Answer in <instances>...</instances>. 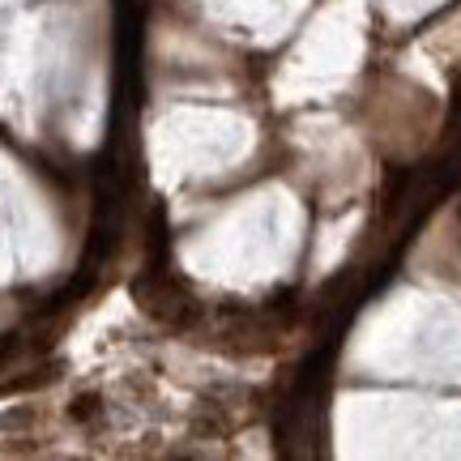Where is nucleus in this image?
Returning a JSON list of instances; mask_svg holds the SVG:
<instances>
[{"label":"nucleus","instance_id":"nucleus-1","mask_svg":"<svg viewBox=\"0 0 461 461\" xmlns=\"http://www.w3.org/2000/svg\"><path fill=\"white\" fill-rule=\"evenodd\" d=\"M303 227L308 214L295 193L286 184H261L188 244V265L230 291H265L295 269Z\"/></svg>","mask_w":461,"mask_h":461},{"label":"nucleus","instance_id":"nucleus-2","mask_svg":"<svg viewBox=\"0 0 461 461\" xmlns=\"http://www.w3.org/2000/svg\"><path fill=\"white\" fill-rule=\"evenodd\" d=\"M363 31H367V17L359 0H333L330 9H321L274 73V99L282 107L333 99L363 65V51H367Z\"/></svg>","mask_w":461,"mask_h":461},{"label":"nucleus","instance_id":"nucleus-3","mask_svg":"<svg viewBox=\"0 0 461 461\" xmlns=\"http://www.w3.org/2000/svg\"><path fill=\"white\" fill-rule=\"evenodd\" d=\"M171 163L188 180H210L222 171H235L257 154V124L240 112H214V107H193L180 112L167 129Z\"/></svg>","mask_w":461,"mask_h":461},{"label":"nucleus","instance_id":"nucleus-4","mask_svg":"<svg viewBox=\"0 0 461 461\" xmlns=\"http://www.w3.org/2000/svg\"><path fill=\"white\" fill-rule=\"evenodd\" d=\"M222 31L240 34L248 43H278L295 31V17L308 9V0H197Z\"/></svg>","mask_w":461,"mask_h":461},{"label":"nucleus","instance_id":"nucleus-5","mask_svg":"<svg viewBox=\"0 0 461 461\" xmlns=\"http://www.w3.org/2000/svg\"><path fill=\"white\" fill-rule=\"evenodd\" d=\"M423 5H431V0H384V9H389V17H414Z\"/></svg>","mask_w":461,"mask_h":461}]
</instances>
